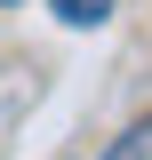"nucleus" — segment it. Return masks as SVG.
I'll use <instances>...</instances> for the list:
<instances>
[{
    "instance_id": "nucleus-2",
    "label": "nucleus",
    "mask_w": 152,
    "mask_h": 160,
    "mask_svg": "<svg viewBox=\"0 0 152 160\" xmlns=\"http://www.w3.org/2000/svg\"><path fill=\"white\" fill-rule=\"evenodd\" d=\"M0 8H8V0H0Z\"/></svg>"
},
{
    "instance_id": "nucleus-1",
    "label": "nucleus",
    "mask_w": 152,
    "mask_h": 160,
    "mask_svg": "<svg viewBox=\"0 0 152 160\" xmlns=\"http://www.w3.org/2000/svg\"><path fill=\"white\" fill-rule=\"evenodd\" d=\"M56 8V24H72V32H96V24L112 16V0H48Z\"/></svg>"
}]
</instances>
